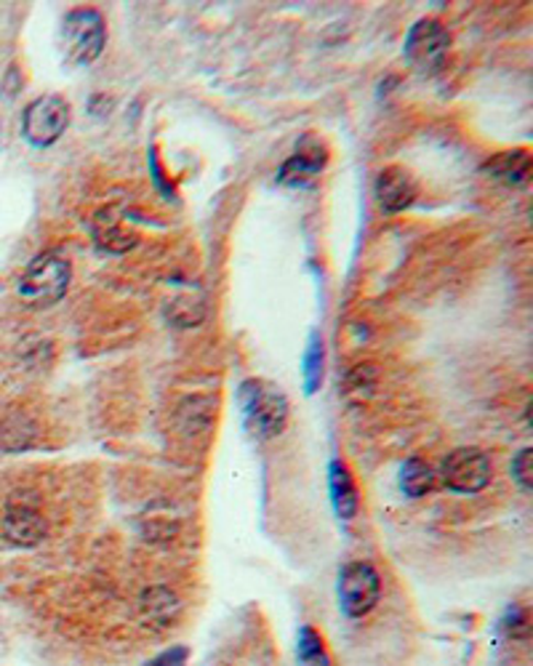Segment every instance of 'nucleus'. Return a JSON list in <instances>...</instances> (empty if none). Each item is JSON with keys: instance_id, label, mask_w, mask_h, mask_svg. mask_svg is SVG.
Returning <instances> with one entry per match:
<instances>
[{"instance_id": "1", "label": "nucleus", "mask_w": 533, "mask_h": 666, "mask_svg": "<svg viewBox=\"0 0 533 666\" xmlns=\"http://www.w3.org/2000/svg\"><path fill=\"white\" fill-rule=\"evenodd\" d=\"M237 403H241L243 421H246L251 435L269 440L278 437L286 430L288 421V400L278 387L265 379H248L237 389Z\"/></svg>"}, {"instance_id": "2", "label": "nucleus", "mask_w": 533, "mask_h": 666, "mask_svg": "<svg viewBox=\"0 0 533 666\" xmlns=\"http://www.w3.org/2000/svg\"><path fill=\"white\" fill-rule=\"evenodd\" d=\"M70 278V262L62 259L59 254H41L22 273L16 282V293L30 307L41 310V307H52L65 297Z\"/></svg>"}, {"instance_id": "3", "label": "nucleus", "mask_w": 533, "mask_h": 666, "mask_svg": "<svg viewBox=\"0 0 533 666\" xmlns=\"http://www.w3.org/2000/svg\"><path fill=\"white\" fill-rule=\"evenodd\" d=\"M62 54L67 65L84 67L97 62L104 52L107 30L104 19L93 9H75L62 22Z\"/></svg>"}, {"instance_id": "4", "label": "nucleus", "mask_w": 533, "mask_h": 666, "mask_svg": "<svg viewBox=\"0 0 533 666\" xmlns=\"http://www.w3.org/2000/svg\"><path fill=\"white\" fill-rule=\"evenodd\" d=\"M451 52V35L437 19H419L406 37V62L422 75H435Z\"/></svg>"}, {"instance_id": "5", "label": "nucleus", "mask_w": 533, "mask_h": 666, "mask_svg": "<svg viewBox=\"0 0 533 666\" xmlns=\"http://www.w3.org/2000/svg\"><path fill=\"white\" fill-rule=\"evenodd\" d=\"M381 597V579L371 563L355 560L338 574V608L347 619H363L371 613Z\"/></svg>"}, {"instance_id": "6", "label": "nucleus", "mask_w": 533, "mask_h": 666, "mask_svg": "<svg viewBox=\"0 0 533 666\" xmlns=\"http://www.w3.org/2000/svg\"><path fill=\"white\" fill-rule=\"evenodd\" d=\"M70 125V104L56 93L35 99L22 115V134L33 147H52Z\"/></svg>"}, {"instance_id": "7", "label": "nucleus", "mask_w": 533, "mask_h": 666, "mask_svg": "<svg viewBox=\"0 0 533 666\" xmlns=\"http://www.w3.org/2000/svg\"><path fill=\"white\" fill-rule=\"evenodd\" d=\"M443 486L454 493H480L491 482V462L480 448H456L441 467Z\"/></svg>"}, {"instance_id": "8", "label": "nucleus", "mask_w": 533, "mask_h": 666, "mask_svg": "<svg viewBox=\"0 0 533 666\" xmlns=\"http://www.w3.org/2000/svg\"><path fill=\"white\" fill-rule=\"evenodd\" d=\"M417 179L400 166H387L376 179V200H379L381 211L387 213L406 211L417 200Z\"/></svg>"}, {"instance_id": "9", "label": "nucleus", "mask_w": 533, "mask_h": 666, "mask_svg": "<svg viewBox=\"0 0 533 666\" xmlns=\"http://www.w3.org/2000/svg\"><path fill=\"white\" fill-rule=\"evenodd\" d=\"M46 520L30 504H11L3 514V536L16 546H37L46 539Z\"/></svg>"}, {"instance_id": "10", "label": "nucleus", "mask_w": 533, "mask_h": 666, "mask_svg": "<svg viewBox=\"0 0 533 666\" xmlns=\"http://www.w3.org/2000/svg\"><path fill=\"white\" fill-rule=\"evenodd\" d=\"M329 488H331V504H334L336 518L353 520L357 514V507H360V499H357L353 473H349V467L342 462V458H334V462H331Z\"/></svg>"}, {"instance_id": "11", "label": "nucleus", "mask_w": 533, "mask_h": 666, "mask_svg": "<svg viewBox=\"0 0 533 666\" xmlns=\"http://www.w3.org/2000/svg\"><path fill=\"white\" fill-rule=\"evenodd\" d=\"M482 171L507 187H525L531 179V155L525 149L499 153L491 160L482 163Z\"/></svg>"}, {"instance_id": "12", "label": "nucleus", "mask_w": 533, "mask_h": 666, "mask_svg": "<svg viewBox=\"0 0 533 666\" xmlns=\"http://www.w3.org/2000/svg\"><path fill=\"white\" fill-rule=\"evenodd\" d=\"M323 166H325V153L318 147V144H310V147L299 149L297 155H291V158L284 163V168H280L278 174V181L288 187H302L312 179V176L323 171Z\"/></svg>"}, {"instance_id": "13", "label": "nucleus", "mask_w": 533, "mask_h": 666, "mask_svg": "<svg viewBox=\"0 0 533 666\" xmlns=\"http://www.w3.org/2000/svg\"><path fill=\"white\" fill-rule=\"evenodd\" d=\"M435 488V473L432 467L422 458H409L400 469V491H403L409 499H422L424 493H430Z\"/></svg>"}, {"instance_id": "14", "label": "nucleus", "mask_w": 533, "mask_h": 666, "mask_svg": "<svg viewBox=\"0 0 533 666\" xmlns=\"http://www.w3.org/2000/svg\"><path fill=\"white\" fill-rule=\"evenodd\" d=\"M142 611L149 621H155V624H166L168 619H174V615L179 613V600L177 595L166 587L147 589V592L142 595Z\"/></svg>"}, {"instance_id": "15", "label": "nucleus", "mask_w": 533, "mask_h": 666, "mask_svg": "<svg viewBox=\"0 0 533 666\" xmlns=\"http://www.w3.org/2000/svg\"><path fill=\"white\" fill-rule=\"evenodd\" d=\"M297 662L299 666H331V656L325 651L323 637L310 624L299 626L297 634Z\"/></svg>"}, {"instance_id": "16", "label": "nucleus", "mask_w": 533, "mask_h": 666, "mask_svg": "<svg viewBox=\"0 0 533 666\" xmlns=\"http://www.w3.org/2000/svg\"><path fill=\"white\" fill-rule=\"evenodd\" d=\"M93 237H97L99 248L115 251V254H121V251L134 246V235H129V232L121 230V224L110 217H107V222L102 217H97V222H93Z\"/></svg>"}, {"instance_id": "17", "label": "nucleus", "mask_w": 533, "mask_h": 666, "mask_svg": "<svg viewBox=\"0 0 533 666\" xmlns=\"http://www.w3.org/2000/svg\"><path fill=\"white\" fill-rule=\"evenodd\" d=\"M304 392L315 395L320 385H323V338L315 331L310 336V344H307L304 352Z\"/></svg>"}, {"instance_id": "18", "label": "nucleus", "mask_w": 533, "mask_h": 666, "mask_svg": "<svg viewBox=\"0 0 533 666\" xmlns=\"http://www.w3.org/2000/svg\"><path fill=\"white\" fill-rule=\"evenodd\" d=\"M512 480L518 482V488L523 493H531L533 488V451L523 448L518 451V456L512 458Z\"/></svg>"}, {"instance_id": "19", "label": "nucleus", "mask_w": 533, "mask_h": 666, "mask_svg": "<svg viewBox=\"0 0 533 666\" xmlns=\"http://www.w3.org/2000/svg\"><path fill=\"white\" fill-rule=\"evenodd\" d=\"M187 662H190V651H187V645H174V648L163 651L160 656H155L147 666H187Z\"/></svg>"}]
</instances>
